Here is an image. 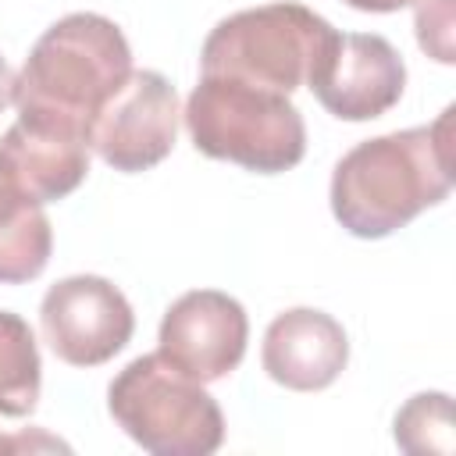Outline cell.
I'll return each mask as SVG.
<instances>
[{
	"instance_id": "obj_1",
	"label": "cell",
	"mask_w": 456,
	"mask_h": 456,
	"mask_svg": "<svg viewBox=\"0 0 456 456\" xmlns=\"http://www.w3.org/2000/svg\"><path fill=\"white\" fill-rule=\"evenodd\" d=\"M452 107L431 125L356 142L331 171V214L356 239H385L452 192Z\"/></svg>"
},
{
	"instance_id": "obj_2",
	"label": "cell",
	"mask_w": 456,
	"mask_h": 456,
	"mask_svg": "<svg viewBox=\"0 0 456 456\" xmlns=\"http://www.w3.org/2000/svg\"><path fill=\"white\" fill-rule=\"evenodd\" d=\"M132 75V46L125 32L93 11H75L53 21L28 50L14 107L21 121L71 128L89 139L96 110Z\"/></svg>"
},
{
	"instance_id": "obj_3",
	"label": "cell",
	"mask_w": 456,
	"mask_h": 456,
	"mask_svg": "<svg viewBox=\"0 0 456 456\" xmlns=\"http://www.w3.org/2000/svg\"><path fill=\"white\" fill-rule=\"evenodd\" d=\"M182 121L203 157L256 175H281L306 153V125L296 103L239 78L200 75L182 107Z\"/></svg>"
},
{
	"instance_id": "obj_4",
	"label": "cell",
	"mask_w": 456,
	"mask_h": 456,
	"mask_svg": "<svg viewBox=\"0 0 456 456\" xmlns=\"http://www.w3.org/2000/svg\"><path fill=\"white\" fill-rule=\"evenodd\" d=\"M331 21L317 11L274 0L221 18L200 50V75L239 78L281 96L306 86L321 46L331 36Z\"/></svg>"
},
{
	"instance_id": "obj_5",
	"label": "cell",
	"mask_w": 456,
	"mask_h": 456,
	"mask_svg": "<svg viewBox=\"0 0 456 456\" xmlns=\"http://www.w3.org/2000/svg\"><path fill=\"white\" fill-rule=\"evenodd\" d=\"M114 424L153 456H210L224 442V417L203 381L160 353L135 356L107 388Z\"/></svg>"
},
{
	"instance_id": "obj_6",
	"label": "cell",
	"mask_w": 456,
	"mask_h": 456,
	"mask_svg": "<svg viewBox=\"0 0 456 456\" xmlns=\"http://www.w3.org/2000/svg\"><path fill=\"white\" fill-rule=\"evenodd\" d=\"M178 93L160 71H135L96 110L89 125V150L114 171L139 175L171 157L178 139Z\"/></svg>"
},
{
	"instance_id": "obj_7",
	"label": "cell",
	"mask_w": 456,
	"mask_h": 456,
	"mask_svg": "<svg viewBox=\"0 0 456 456\" xmlns=\"http://www.w3.org/2000/svg\"><path fill=\"white\" fill-rule=\"evenodd\" d=\"M39 328L57 360L71 367H100L128 346L135 314L114 281L100 274H71L46 289Z\"/></svg>"
},
{
	"instance_id": "obj_8",
	"label": "cell",
	"mask_w": 456,
	"mask_h": 456,
	"mask_svg": "<svg viewBox=\"0 0 456 456\" xmlns=\"http://www.w3.org/2000/svg\"><path fill=\"white\" fill-rule=\"evenodd\" d=\"M317 103L338 121L388 114L406 89V64L385 36L331 32L306 78Z\"/></svg>"
},
{
	"instance_id": "obj_9",
	"label": "cell",
	"mask_w": 456,
	"mask_h": 456,
	"mask_svg": "<svg viewBox=\"0 0 456 456\" xmlns=\"http://www.w3.org/2000/svg\"><path fill=\"white\" fill-rule=\"evenodd\" d=\"M249 342V317L242 303L221 289H192L178 296L160 321L157 353L196 381L228 378Z\"/></svg>"
},
{
	"instance_id": "obj_10",
	"label": "cell",
	"mask_w": 456,
	"mask_h": 456,
	"mask_svg": "<svg viewBox=\"0 0 456 456\" xmlns=\"http://www.w3.org/2000/svg\"><path fill=\"white\" fill-rule=\"evenodd\" d=\"M260 360L271 381L292 392H321L338 381L349 363L346 328L314 306H292L278 314L260 346Z\"/></svg>"
},
{
	"instance_id": "obj_11",
	"label": "cell",
	"mask_w": 456,
	"mask_h": 456,
	"mask_svg": "<svg viewBox=\"0 0 456 456\" xmlns=\"http://www.w3.org/2000/svg\"><path fill=\"white\" fill-rule=\"evenodd\" d=\"M0 150L14 164L21 185L46 207L71 196L89 175V139L71 128H53L39 121H14Z\"/></svg>"
},
{
	"instance_id": "obj_12",
	"label": "cell",
	"mask_w": 456,
	"mask_h": 456,
	"mask_svg": "<svg viewBox=\"0 0 456 456\" xmlns=\"http://www.w3.org/2000/svg\"><path fill=\"white\" fill-rule=\"evenodd\" d=\"M53 228L43 203L21 185L14 164L0 150V285H21L46 271Z\"/></svg>"
},
{
	"instance_id": "obj_13",
	"label": "cell",
	"mask_w": 456,
	"mask_h": 456,
	"mask_svg": "<svg viewBox=\"0 0 456 456\" xmlns=\"http://www.w3.org/2000/svg\"><path fill=\"white\" fill-rule=\"evenodd\" d=\"M43 363L25 317L0 310V417H28L39 403Z\"/></svg>"
},
{
	"instance_id": "obj_14",
	"label": "cell",
	"mask_w": 456,
	"mask_h": 456,
	"mask_svg": "<svg viewBox=\"0 0 456 456\" xmlns=\"http://www.w3.org/2000/svg\"><path fill=\"white\" fill-rule=\"evenodd\" d=\"M395 445L413 456H452V399L445 392H417L395 413Z\"/></svg>"
},
{
	"instance_id": "obj_15",
	"label": "cell",
	"mask_w": 456,
	"mask_h": 456,
	"mask_svg": "<svg viewBox=\"0 0 456 456\" xmlns=\"http://www.w3.org/2000/svg\"><path fill=\"white\" fill-rule=\"evenodd\" d=\"M417 4V43L438 64L456 61L452 46V0H413Z\"/></svg>"
},
{
	"instance_id": "obj_16",
	"label": "cell",
	"mask_w": 456,
	"mask_h": 456,
	"mask_svg": "<svg viewBox=\"0 0 456 456\" xmlns=\"http://www.w3.org/2000/svg\"><path fill=\"white\" fill-rule=\"evenodd\" d=\"M342 4H349L356 11H367V14H392L399 7H410L413 0H342Z\"/></svg>"
},
{
	"instance_id": "obj_17",
	"label": "cell",
	"mask_w": 456,
	"mask_h": 456,
	"mask_svg": "<svg viewBox=\"0 0 456 456\" xmlns=\"http://www.w3.org/2000/svg\"><path fill=\"white\" fill-rule=\"evenodd\" d=\"M14 82H18V75H14L11 64L0 57V110L14 103Z\"/></svg>"
},
{
	"instance_id": "obj_18",
	"label": "cell",
	"mask_w": 456,
	"mask_h": 456,
	"mask_svg": "<svg viewBox=\"0 0 456 456\" xmlns=\"http://www.w3.org/2000/svg\"><path fill=\"white\" fill-rule=\"evenodd\" d=\"M0 452H14V442L7 435H0Z\"/></svg>"
}]
</instances>
